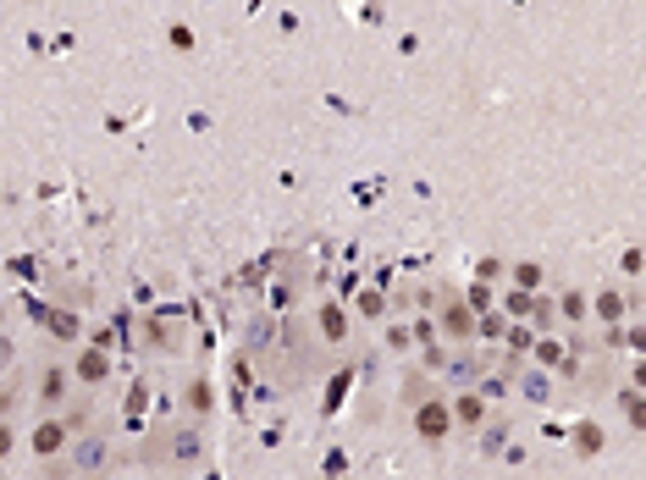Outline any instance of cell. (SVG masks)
<instances>
[{
	"label": "cell",
	"mask_w": 646,
	"mask_h": 480,
	"mask_svg": "<svg viewBox=\"0 0 646 480\" xmlns=\"http://www.w3.org/2000/svg\"><path fill=\"white\" fill-rule=\"evenodd\" d=\"M33 448H39V453H56V448H61V426H39V431H33Z\"/></svg>",
	"instance_id": "cell-1"
},
{
	"label": "cell",
	"mask_w": 646,
	"mask_h": 480,
	"mask_svg": "<svg viewBox=\"0 0 646 480\" xmlns=\"http://www.w3.org/2000/svg\"><path fill=\"white\" fill-rule=\"evenodd\" d=\"M6 453H11V431L0 426V459H6Z\"/></svg>",
	"instance_id": "cell-2"
}]
</instances>
